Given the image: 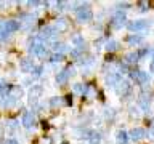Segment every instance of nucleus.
Segmentation results:
<instances>
[{
  "label": "nucleus",
  "mask_w": 154,
  "mask_h": 144,
  "mask_svg": "<svg viewBox=\"0 0 154 144\" xmlns=\"http://www.w3.org/2000/svg\"><path fill=\"white\" fill-rule=\"evenodd\" d=\"M31 123H32V115L31 114L24 115V125H31Z\"/></svg>",
  "instance_id": "nucleus-1"
},
{
  "label": "nucleus",
  "mask_w": 154,
  "mask_h": 144,
  "mask_svg": "<svg viewBox=\"0 0 154 144\" xmlns=\"http://www.w3.org/2000/svg\"><path fill=\"white\" fill-rule=\"evenodd\" d=\"M6 144H18V143H16V141H13V139H10V141L6 143Z\"/></svg>",
  "instance_id": "nucleus-2"
}]
</instances>
